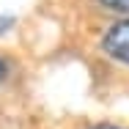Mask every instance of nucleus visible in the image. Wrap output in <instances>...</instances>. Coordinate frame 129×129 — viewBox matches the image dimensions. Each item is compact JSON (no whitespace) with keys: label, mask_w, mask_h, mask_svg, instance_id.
I'll use <instances>...</instances> for the list:
<instances>
[{"label":"nucleus","mask_w":129,"mask_h":129,"mask_svg":"<svg viewBox=\"0 0 129 129\" xmlns=\"http://www.w3.org/2000/svg\"><path fill=\"white\" fill-rule=\"evenodd\" d=\"M11 25H14V17H0V33H6Z\"/></svg>","instance_id":"nucleus-3"},{"label":"nucleus","mask_w":129,"mask_h":129,"mask_svg":"<svg viewBox=\"0 0 129 129\" xmlns=\"http://www.w3.org/2000/svg\"><path fill=\"white\" fill-rule=\"evenodd\" d=\"M104 8H113V11H121V14H129V0H99Z\"/></svg>","instance_id":"nucleus-2"},{"label":"nucleus","mask_w":129,"mask_h":129,"mask_svg":"<svg viewBox=\"0 0 129 129\" xmlns=\"http://www.w3.org/2000/svg\"><path fill=\"white\" fill-rule=\"evenodd\" d=\"M6 69H8V66H6V60H3V58H0V80L6 77Z\"/></svg>","instance_id":"nucleus-4"},{"label":"nucleus","mask_w":129,"mask_h":129,"mask_svg":"<svg viewBox=\"0 0 129 129\" xmlns=\"http://www.w3.org/2000/svg\"><path fill=\"white\" fill-rule=\"evenodd\" d=\"M102 50L107 52L113 60L129 66V17L126 19H118V22L102 36Z\"/></svg>","instance_id":"nucleus-1"},{"label":"nucleus","mask_w":129,"mask_h":129,"mask_svg":"<svg viewBox=\"0 0 129 129\" xmlns=\"http://www.w3.org/2000/svg\"><path fill=\"white\" fill-rule=\"evenodd\" d=\"M93 129H121V126H110V124H102V126H93Z\"/></svg>","instance_id":"nucleus-5"}]
</instances>
